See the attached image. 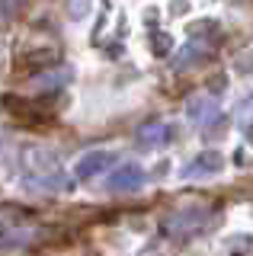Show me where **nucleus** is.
Instances as JSON below:
<instances>
[{
  "label": "nucleus",
  "instance_id": "f257e3e1",
  "mask_svg": "<svg viewBox=\"0 0 253 256\" xmlns=\"http://www.w3.org/2000/svg\"><path fill=\"white\" fill-rule=\"evenodd\" d=\"M22 164H26V176L36 182L38 189H68V176L61 170V160L52 154L48 148H29L22 154Z\"/></svg>",
  "mask_w": 253,
  "mask_h": 256
},
{
  "label": "nucleus",
  "instance_id": "f03ea898",
  "mask_svg": "<svg viewBox=\"0 0 253 256\" xmlns=\"http://www.w3.org/2000/svg\"><path fill=\"white\" fill-rule=\"evenodd\" d=\"M212 224V212L208 208H180L173 212L167 221H164V234H170L173 240H189L196 234H202L205 228Z\"/></svg>",
  "mask_w": 253,
  "mask_h": 256
},
{
  "label": "nucleus",
  "instance_id": "7ed1b4c3",
  "mask_svg": "<svg viewBox=\"0 0 253 256\" xmlns=\"http://www.w3.org/2000/svg\"><path fill=\"white\" fill-rule=\"evenodd\" d=\"M221 170H224V154L215 148L202 150V154H196L189 164L180 170V176L183 180H208V176H218Z\"/></svg>",
  "mask_w": 253,
  "mask_h": 256
},
{
  "label": "nucleus",
  "instance_id": "20e7f679",
  "mask_svg": "<svg viewBox=\"0 0 253 256\" xmlns=\"http://www.w3.org/2000/svg\"><path fill=\"white\" fill-rule=\"evenodd\" d=\"M144 166L141 164H118L112 173H109V180H106V189L109 192H138L141 186H144Z\"/></svg>",
  "mask_w": 253,
  "mask_h": 256
},
{
  "label": "nucleus",
  "instance_id": "39448f33",
  "mask_svg": "<svg viewBox=\"0 0 253 256\" xmlns=\"http://www.w3.org/2000/svg\"><path fill=\"white\" fill-rule=\"evenodd\" d=\"M116 164V150H86L74 164V180H93Z\"/></svg>",
  "mask_w": 253,
  "mask_h": 256
},
{
  "label": "nucleus",
  "instance_id": "423d86ee",
  "mask_svg": "<svg viewBox=\"0 0 253 256\" xmlns=\"http://www.w3.org/2000/svg\"><path fill=\"white\" fill-rule=\"evenodd\" d=\"M170 134H173V128L164 122V118H148L144 125H138L135 141H138V148L151 150V148H164V144L170 141Z\"/></svg>",
  "mask_w": 253,
  "mask_h": 256
},
{
  "label": "nucleus",
  "instance_id": "0eeeda50",
  "mask_svg": "<svg viewBox=\"0 0 253 256\" xmlns=\"http://www.w3.org/2000/svg\"><path fill=\"white\" fill-rule=\"evenodd\" d=\"M70 77H74V74H70V68H64V64H54V68L42 70V74L36 77V86H38V90L54 93V90H61V86H64Z\"/></svg>",
  "mask_w": 253,
  "mask_h": 256
},
{
  "label": "nucleus",
  "instance_id": "6e6552de",
  "mask_svg": "<svg viewBox=\"0 0 253 256\" xmlns=\"http://www.w3.org/2000/svg\"><path fill=\"white\" fill-rule=\"evenodd\" d=\"M186 116L199 125L212 122V118H215V100H208V96H192V100L186 102Z\"/></svg>",
  "mask_w": 253,
  "mask_h": 256
},
{
  "label": "nucleus",
  "instance_id": "1a4fd4ad",
  "mask_svg": "<svg viewBox=\"0 0 253 256\" xmlns=\"http://www.w3.org/2000/svg\"><path fill=\"white\" fill-rule=\"evenodd\" d=\"M22 61L36 70H48V68H54V61H58V52H54V48H38V52H29Z\"/></svg>",
  "mask_w": 253,
  "mask_h": 256
},
{
  "label": "nucleus",
  "instance_id": "9d476101",
  "mask_svg": "<svg viewBox=\"0 0 253 256\" xmlns=\"http://www.w3.org/2000/svg\"><path fill=\"white\" fill-rule=\"evenodd\" d=\"M212 128H205V141H215V138H221V134H228V128H231V118L228 116H215L212 118Z\"/></svg>",
  "mask_w": 253,
  "mask_h": 256
},
{
  "label": "nucleus",
  "instance_id": "9b49d317",
  "mask_svg": "<svg viewBox=\"0 0 253 256\" xmlns=\"http://www.w3.org/2000/svg\"><path fill=\"white\" fill-rule=\"evenodd\" d=\"M90 13V0H68V16L70 20H84Z\"/></svg>",
  "mask_w": 253,
  "mask_h": 256
},
{
  "label": "nucleus",
  "instance_id": "f8f14e48",
  "mask_svg": "<svg viewBox=\"0 0 253 256\" xmlns=\"http://www.w3.org/2000/svg\"><path fill=\"white\" fill-rule=\"evenodd\" d=\"M154 54H157V58H164V54H167L170 52V48H173V38L167 36V32H157V36H154Z\"/></svg>",
  "mask_w": 253,
  "mask_h": 256
},
{
  "label": "nucleus",
  "instance_id": "ddd939ff",
  "mask_svg": "<svg viewBox=\"0 0 253 256\" xmlns=\"http://www.w3.org/2000/svg\"><path fill=\"white\" fill-rule=\"evenodd\" d=\"M186 10H189L186 0H173V13H186Z\"/></svg>",
  "mask_w": 253,
  "mask_h": 256
}]
</instances>
